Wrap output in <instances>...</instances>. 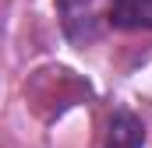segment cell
Wrapping results in <instances>:
<instances>
[{"instance_id": "cell-1", "label": "cell", "mask_w": 152, "mask_h": 148, "mask_svg": "<svg viewBox=\"0 0 152 148\" xmlns=\"http://www.w3.org/2000/svg\"><path fill=\"white\" fill-rule=\"evenodd\" d=\"M106 11H110V0H57L60 28L75 46H88L103 36Z\"/></svg>"}, {"instance_id": "cell-2", "label": "cell", "mask_w": 152, "mask_h": 148, "mask_svg": "<svg viewBox=\"0 0 152 148\" xmlns=\"http://www.w3.org/2000/svg\"><path fill=\"white\" fill-rule=\"evenodd\" d=\"M103 148H145V123L131 110H113L106 120Z\"/></svg>"}, {"instance_id": "cell-3", "label": "cell", "mask_w": 152, "mask_h": 148, "mask_svg": "<svg viewBox=\"0 0 152 148\" xmlns=\"http://www.w3.org/2000/svg\"><path fill=\"white\" fill-rule=\"evenodd\" d=\"M106 25L120 32H152V0H110Z\"/></svg>"}]
</instances>
